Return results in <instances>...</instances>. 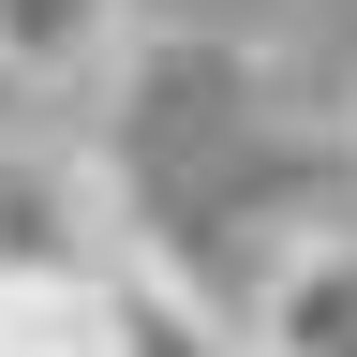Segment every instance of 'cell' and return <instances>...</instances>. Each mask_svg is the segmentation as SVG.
<instances>
[{
	"label": "cell",
	"mask_w": 357,
	"mask_h": 357,
	"mask_svg": "<svg viewBox=\"0 0 357 357\" xmlns=\"http://www.w3.org/2000/svg\"><path fill=\"white\" fill-rule=\"evenodd\" d=\"M119 268V194L75 149H15L0 134V298H89Z\"/></svg>",
	"instance_id": "obj_1"
},
{
	"label": "cell",
	"mask_w": 357,
	"mask_h": 357,
	"mask_svg": "<svg viewBox=\"0 0 357 357\" xmlns=\"http://www.w3.org/2000/svg\"><path fill=\"white\" fill-rule=\"evenodd\" d=\"M253 357H357V238L298 223L253 268Z\"/></svg>",
	"instance_id": "obj_2"
},
{
	"label": "cell",
	"mask_w": 357,
	"mask_h": 357,
	"mask_svg": "<svg viewBox=\"0 0 357 357\" xmlns=\"http://www.w3.org/2000/svg\"><path fill=\"white\" fill-rule=\"evenodd\" d=\"M105 357H253V328H223V312L194 298V268L119 253L105 268Z\"/></svg>",
	"instance_id": "obj_3"
},
{
	"label": "cell",
	"mask_w": 357,
	"mask_h": 357,
	"mask_svg": "<svg viewBox=\"0 0 357 357\" xmlns=\"http://www.w3.org/2000/svg\"><path fill=\"white\" fill-rule=\"evenodd\" d=\"M119 60V0H0V89H75Z\"/></svg>",
	"instance_id": "obj_4"
},
{
	"label": "cell",
	"mask_w": 357,
	"mask_h": 357,
	"mask_svg": "<svg viewBox=\"0 0 357 357\" xmlns=\"http://www.w3.org/2000/svg\"><path fill=\"white\" fill-rule=\"evenodd\" d=\"M0 357H105V283L89 298H0Z\"/></svg>",
	"instance_id": "obj_5"
}]
</instances>
